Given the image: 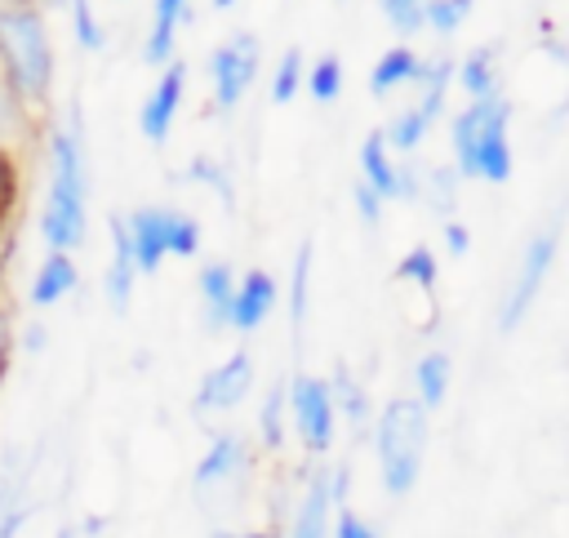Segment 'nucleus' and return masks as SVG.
Masks as SVG:
<instances>
[{
    "instance_id": "nucleus-1",
    "label": "nucleus",
    "mask_w": 569,
    "mask_h": 538,
    "mask_svg": "<svg viewBox=\"0 0 569 538\" xmlns=\"http://www.w3.org/2000/svg\"><path fill=\"white\" fill-rule=\"evenodd\" d=\"M49 253H71L89 231V178H84V142L80 111H71V129L49 133V196L36 218Z\"/></svg>"
},
{
    "instance_id": "nucleus-2",
    "label": "nucleus",
    "mask_w": 569,
    "mask_h": 538,
    "mask_svg": "<svg viewBox=\"0 0 569 538\" xmlns=\"http://www.w3.org/2000/svg\"><path fill=\"white\" fill-rule=\"evenodd\" d=\"M511 102L498 93L467 98V107L449 120V147H453V173L480 178V182H507L511 178Z\"/></svg>"
},
{
    "instance_id": "nucleus-3",
    "label": "nucleus",
    "mask_w": 569,
    "mask_h": 538,
    "mask_svg": "<svg viewBox=\"0 0 569 538\" xmlns=\"http://www.w3.org/2000/svg\"><path fill=\"white\" fill-rule=\"evenodd\" d=\"M0 76L13 89V98L44 102L53 84V49L44 36V22L31 0L0 4Z\"/></svg>"
},
{
    "instance_id": "nucleus-4",
    "label": "nucleus",
    "mask_w": 569,
    "mask_h": 538,
    "mask_svg": "<svg viewBox=\"0 0 569 538\" xmlns=\"http://www.w3.org/2000/svg\"><path fill=\"white\" fill-rule=\"evenodd\" d=\"M373 454H378V476L391 498L413 494L422 476V454H427V409L413 396H396L382 405L373 418Z\"/></svg>"
},
{
    "instance_id": "nucleus-5",
    "label": "nucleus",
    "mask_w": 569,
    "mask_h": 538,
    "mask_svg": "<svg viewBox=\"0 0 569 538\" xmlns=\"http://www.w3.org/2000/svg\"><path fill=\"white\" fill-rule=\"evenodd\" d=\"M560 253V218H551L542 231L529 236V245L520 249V262H516V276L507 285V298L498 307V333H516L525 325V316L533 311L542 285H547V271Z\"/></svg>"
},
{
    "instance_id": "nucleus-6",
    "label": "nucleus",
    "mask_w": 569,
    "mask_h": 538,
    "mask_svg": "<svg viewBox=\"0 0 569 538\" xmlns=\"http://www.w3.org/2000/svg\"><path fill=\"white\" fill-rule=\"evenodd\" d=\"M284 400H289L293 431H298L302 449H307L311 458H325V454L333 449V431H338L329 378H320V373H293V378L284 382Z\"/></svg>"
},
{
    "instance_id": "nucleus-7",
    "label": "nucleus",
    "mask_w": 569,
    "mask_h": 538,
    "mask_svg": "<svg viewBox=\"0 0 569 538\" xmlns=\"http://www.w3.org/2000/svg\"><path fill=\"white\" fill-rule=\"evenodd\" d=\"M258 36L253 31H236V36H227L213 53H209V62H204V71H209V84H213V107L218 111H236L240 107V98L253 89V80H258Z\"/></svg>"
},
{
    "instance_id": "nucleus-8",
    "label": "nucleus",
    "mask_w": 569,
    "mask_h": 538,
    "mask_svg": "<svg viewBox=\"0 0 569 538\" xmlns=\"http://www.w3.org/2000/svg\"><path fill=\"white\" fill-rule=\"evenodd\" d=\"M182 89H187V62H182V58H169V62L160 67L156 89H151V93L142 98V107H138V129H142V138H147L151 147H164V142H169V129H173L178 107H182Z\"/></svg>"
},
{
    "instance_id": "nucleus-9",
    "label": "nucleus",
    "mask_w": 569,
    "mask_h": 538,
    "mask_svg": "<svg viewBox=\"0 0 569 538\" xmlns=\"http://www.w3.org/2000/svg\"><path fill=\"white\" fill-rule=\"evenodd\" d=\"M253 387V356L249 351H231L222 365H213L200 387H196V400L191 409L196 414H222V409H236Z\"/></svg>"
},
{
    "instance_id": "nucleus-10",
    "label": "nucleus",
    "mask_w": 569,
    "mask_h": 538,
    "mask_svg": "<svg viewBox=\"0 0 569 538\" xmlns=\"http://www.w3.org/2000/svg\"><path fill=\"white\" fill-rule=\"evenodd\" d=\"M276 298H280V289H276V276H271V271H262V267L244 271V276L236 280V293H231L227 329L253 333V329L276 311Z\"/></svg>"
},
{
    "instance_id": "nucleus-11",
    "label": "nucleus",
    "mask_w": 569,
    "mask_h": 538,
    "mask_svg": "<svg viewBox=\"0 0 569 538\" xmlns=\"http://www.w3.org/2000/svg\"><path fill=\"white\" fill-rule=\"evenodd\" d=\"M244 467H249V445H244V436L218 431V436L209 440V449L200 454L196 471H191V489H196V494H209V489L236 480Z\"/></svg>"
},
{
    "instance_id": "nucleus-12",
    "label": "nucleus",
    "mask_w": 569,
    "mask_h": 538,
    "mask_svg": "<svg viewBox=\"0 0 569 538\" xmlns=\"http://www.w3.org/2000/svg\"><path fill=\"white\" fill-rule=\"evenodd\" d=\"M124 231H129V253L138 276H156L164 253V209L160 205H138L124 213Z\"/></svg>"
},
{
    "instance_id": "nucleus-13",
    "label": "nucleus",
    "mask_w": 569,
    "mask_h": 538,
    "mask_svg": "<svg viewBox=\"0 0 569 538\" xmlns=\"http://www.w3.org/2000/svg\"><path fill=\"white\" fill-rule=\"evenodd\" d=\"M133 280H138V267H133V253H129V231H124V213H111V262H107V276H102V298L116 316L129 311L133 302Z\"/></svg>"
},
{
    "instance_id": "nucleus-14",
    "label": "nucleus",
    "mask_w": 569,
    "mask_h": 538,
    "mask_svg": "<svg viewBox=\"0 0 569 538\" xmlns=\"http://www.w3.org/2000/svg\"><path fill=\"white\" fill-rule=\"evenodd\" d=\"M329 520H333L329 467H316V471L307 476L302 498H298V511H293V529H289V538H329Z\"/></svg>"
},
{
    "instance_id": "nucleus-15",
    "label": "nucleus",
    "mask_w": 569,
    "mask_h": 538,
    "mask_svg": "<svg viewBox=\"0 0 569 538\" xmlns=\"http://www.w3.org/2000/svg\"><path fill=\"white\" fill-rule=\"evenodd\" d=\"M187 4L191 0H151V31L142 40L147 67H164L169 58H178V27L187 22Z\"/></svg>"
},
{
    "instance_id": "nucleus-16",
    "label": "nucleus",
    "mask_w": 569,
    "mask_h": 538,
    "mask_svg": "<svg viewBox=\"0 0 569 538\" xmlns=\"http://www.w3.org/2000/svg\"><path fill=\"white\" fill-rule=\"evenodd\" d=\"M329 396H333V414L351 427V436H356V440H360V436H369V427H373L369 391L360 387V378H356L347 365H338V369H333V378H329Z\"/></svg>"
},
{
    "instance_id": "nucleus-17",
    "label": "nucleus",
    "mask_w": 569,
    "mask_h": 538,
    "mask_svg": "<svg viewBox=\"0 0 569 538\" xmlns=\"http://www.w3.org/2000/svg\"><path fill=\"white\" fill-rule=\"evenodd\" d=\"M360 182H369L382 200H400V165L391 160V147L382 142V129H369L360 142Z\"/></svg>"
},
{
    "instance_id": "nucleus-18",
    "label": "nucleus",
    "mask_w": 569,
    "mask_h": 538,
    "mask_svg": "<svg viewBox=\"0 0 569 538\" xmlns=\"http://www.w3.org/2000/svg\"><path fill=\"white\" fill-rule=\"evenodd\" d=\"M76 285H80L76 258H71V253H49V258L40 262V271H36L31 289H27V298H31V307H53V302L71 298V293H76Z\"/></svg>"
},
{
    "instance_id": "nucleus-19",
    "label": "nucleus",
    "mask_w": 569,
    "mask_h": 538,
    "mask_svg": "<svg viewBox=\"0 0 569 538\" xmlns=\"http://www.w3.org/2000/svg\"><path fill=\"white\" fill-rule=\"evenodd\" d=\"M196 289H200V302H204V329L218 333L227 329V311H231V293H236V276L227 262H204L200 276H196Z\"/></svg>"
},
{
    "instance_id": "nucleus-20",
    "label": "nucleus",
    "mask_w": 569,
    "mask_h": 538,
    "mask_svg": "<svg viewBox=\"0 0 569 538\" xmlns=\"http://www.w3.org/2000/svg\"><path fill=\"white\" fill-rule=\"evenodd\" d=\"M449 378H453V360H449V351L427 347V351L413 360V400H418L427 414L440 409L445 396H449Z\"/></svg>"
},
{
    "instance_id": "nucleus-21",
    "label": "nucleus",
    "mask_w": 569,
    "mask_h": 538,
    "mask_svg": "<svg viewBox=\"0 0 569 538\" xmlns=\"http://www.w3.org/2000/svg\"><path fill=\"white\" fill-rule=\"evenodd\" d=\"M453 80L462 84L467 98H485L498 93V44H476L471 53H462V62H453Z\"/></svg>"
},
{
    "instance_id": "nucleus-22",
    "label": "nucleus",
    "mask_w": 569,
    "mask_h": 538,
    "mask_svg": "<svg viewBox=\"0 0 569 538\" xmlns=\"http://www.w3.org/2000/svg\"><path fill=\"white\" fill-rule=\"evenodd\" d=\"M418 67H422V58H418L409 44H391V49L373 62V71H369V93H373V98H387L391 89L413 84V80H418Z\"/></svg>"
},
{
    "instance_id": "nucleus-23",
    "label": "nucleus",
    "mask_w": 569,
    "mask_h": 538,
    "mask_svg": "<svg viewBox=\"0 0 569 538\" xmlns=\"http://www.w3.org/2000/svg\"><path fill=\"white\" fill-rule=\"evenodd\" d=\"M311 267H316V245L302 240L298 253H293V271H289V320H293V329H302L307 311H311Z\"/></svg>"
},
{
    "instance_id": "nucleus-24",
    "label": "nucleus",
    "mask_w": 569,
    "mask_h": 538,
    "mask_svg": "<svg viewBox=\"0 0 569 538\" xmlns=\"http://www.w3.org/2000/svg\"><path fill=\"white\" fill-rule=\"evenodd\" d=\"M458 173L453 165H431V169H418V200H427L436 213H449L453 200H458Z\"/></svg>"
},
{
    "instance_id": "nucleus-25",
    "label": "nucleus",
    "mask_w": 569,
    "mask_h": 538,
    "mask_svg": "<svg viewBox=\"0 0 569 538\" xmlns=\"http://www.w3.org/2000/svg\"><path fill=\"white\" fill-rule=\"evenodd\" d=\"M302 71H307V58H302L298 44H289V49L280 53L276 71H271V102H276V107H284V102L298 98V89H302Z\"/></svg>"
},
{
    "instance_id": "nucleus-26",
    "label": "nucleus",
    "mask_w": 569,
    "mask_h": 538,
    "mask_svg": "<svg viewBox=\"0 0 569 538\" xmlns=\"http://www.w3.org/2000/svg\"><path fill=\"white\" fill-rule=\"evenodd\" d=\"M302 84L316 102H333L342 93V58L338 53H320L307 71H302Z\"/></svg>"
},
{
    "instance_id": "nucleus-27",
    "label": "nucleus",
    "mask_w": 569,
    "mask_h": 538,
    "mask_svg": "<svg viewBox=\"0 0 569 538\" xmlns=\"http://www.w3.org/2000/svg\"><path fill=\"white\" fill-rule=\"evenodd\" d=\"M164 253L196 258L200 253V222L182 209H164Z\"/></svg>"
},
{
    "instance_id": "nucleus-28",
    "label": "nucleus",
    "mask_w": 569,
    "mask_h": 538,
    "mask_svg": "<svg viewBox=\"0 0 569 538\" xmlns=\"http://www.w3.org/2000/svg\"><path fill=\"white\" fill-rule=\"evenodd\" d=\"M427 120L413 111V107H405V111H396L391 120H387V129H382V142L391 147V151H418L422 147V138H427Z\"/></svg>"
},
{
    "instance_id": "nucleus-29",
    "label": "nucleus",
    "mask_w": 569,
    "mask_h": 538,
    "mask_svg": "<svg viewBox=\"0 0 569 538\" xmlns=\"http://www.w3.org/2000/svg\"><path fill=\"white\" fill-rule=\"evenodd\" d=\"M396 280H405V285L431 293V289H436V253H431L427 245H409V249L400 253V262H396Z\"/></svg>"
},
{
    "instance_id": "nucleus-30",
    "label": "nucleus",
    "mask_w": 569,
    "mask_h": 538,
    "mask_svg": "<svg viewBox=\"0 0 569 538\" xmlns=\"http://www.w3.org/2000/svg\"><path fill=\"white\" fill-rule=\"evenodd\" d=\"M178 182H200V187H209V191H218V200L231 209L236 205V187H231V178H227V169L218 165V160H209V156H196L182 173H178Z\"/></svg>"
},
{
    "instance_id": "nucleus-31",
    "label": "nucleus",
    "mask_w": 569,
    "mask_h": 538,
    "mask_svg": "<svg viewBox=\"0 0 569 538\" xmlns=\"http://www.w3.org/2000/svg\"><path fill=\"white\" fill-rule=\"evenodd\" d=\"M258 436H262L267 449L284 445V378H276L267 387V400H262V414H258Z\"/></svg>"
},
{
    "instance_id": "nucleus-32",
    "label": "nucleus",
    "mask_w": 569,
    "mask_h": 538,
    "mask_svg": "<svg viewBox=\"0 0 569 538\" xmlns=\"http://www.w3.org/2000/svg\"><path fill=\"white\" fill-rule=\"evenodd\" d=\"M476 0H422V27H431L436 36H453L467 18H471Z\"/></svg>"
},
{
    "instance_id": "nucleus-33",
    "label": "nucleus",
    "mask_w": 569,
    "mask_h": 538,
    "mask_svg": "<svg viewBox=\"0 0 569 538\" xmlns=\"http://www.w3.org/2000/svg\"><path fill=\"white\" fill-rule=\"evenodd\" d=\"M67 9H71V36H76V44L89 49V53H102L107 49V27L98 22L93 0H67Z\"/></svg>"
},
{
    "instance_id": "nucleus-34",
    "label": "nucleus",
    "mask_w": 569,
    "mask_h": 538,
    "mask_svg": "<svg viewBox=\"0 0 569 538\" xmlns=\"http://www.w3.org/2000/svg\"><path fill=\"white\" fill-rule=\"evenodd\" d=\"M378 9L387 13V22H391L400 36L422 31V0H378Z\"/></svg>"
},
{
    "instance_id": "nucleus-35",
    "label": "nucleus",
    "mask_w": 569,
    "mask_h": 538,
    "mask_svg": "<svg viewBox=\"0 0 569 538\" xmlns=\"http://www.w3.org/2000/svg\"><path fill=\"white\" fill-rule=\"evenodd\" d=\"M351 200H356V213H360L369 227H378V222H382V205H387V200H382L369 182H360V178H356V182H351Z\"/></svg>"
},
{
    "instance_id": "nucleus-36",
    "label": "nucleus",
    "mask_w": 569,
    "mask_h": 538,
    "mask_svg": "<svg viewBox=\"0 0 569 538\" xmlns=\"http://www.w3.org/2000/svg\"><path fill=\"white\" fill-rule=\"evenodd\" d=\"M329 529H333V538H378V534H373V525H365L347 502H342V507H333V525H329Z\"/></svg>"
},
{
    "instance_id": "nucleus-37",
    "label": "nucleus",
    "mask_w": 569,
    "mask_h": 538,
    "mask_svg": "<svg viewBox=\"0 0 569 538\" xmlns=\"http://www.w3.org/2000/svg\"><path fill=\"white\" fill-rule=\"evenodd\" d=\"M18 116H22V102L13 98V89H9L4 76H0V142H4V133L18 124Z\"/></svg>"
},
{
    "instance_id": "nucleus-38",
    "label": "nucleus",
    "mask_w": 569,
    "mask_h": 538,
    "mask_svg": "<svg viewBox=\"0 0 569 538\" xmlns=\"http://www.w3.org/2000/svg\"><path fill=\"white\" fill-rule=\"evenodd\" d=\"M445 249H449L453 258H462V253L471 249V231H467L458 218H445Z\"/></svg>"
},
{
    "instance_id": "nucleus-39",
    "label": "nucleus",
    "mask_w": 569,
    "mask_h": 538,
    "mask_svg": "<svg viewBox=\"0 0 569 538\" xmlns=\"http://www.w3.org/2000/svg\"><path fill=\"white\" fill-rule=\"evenodd\" d=\"M22 342H27V351H31V356H40V351H44V342H49L44 325H27V338H22Z\"/></svg>"
},
{
    "instance_id": "nucleus-40",
    "label": "nucleus",
    "mask_w": 569,
    "mask_h": 538,
    "mask_svg": "<svg viewBox=\"0 0 569 538\" xmlns=\"http://www.w3.org/2000/svg\"><path fill=\"white\" fill-rule=\"evenodd\" d=\"M4 205H9V160L0 151V213H4Z\"/></svg>"
},
{
    "instance_id": "nucleus-41",
    "label": "nucleus",
    "mask_w": 569,
    "mask_h": 538,
    "mask_svg": "<svg viewBox=\"0 0 569 538\" xmlns=\"http://www.w3.org/2000/svg\"><path fill=\"white\" fill-rule=\"evenodd\" d=\"M4 360H9V325L0 316V373H4Z\"/></svg>"
},
{
    "instance_id": "nucleus-42",
    "label": "nucleus",
    "mask_w": 569,
    "mask_h": 538,
    "mask_svg": "<svg viewBox=\"0 0 569 538\" xmlns=\"http://www.w3.org/2000/svg\"><path fill=\"white\" fill-rule=\"evenodd\" d=\"M236 538H280L276 529H249V534H236Z\"/></svg>"
},
{
    "instance_id": "nucleus-43",
    "label": "nucleus",
    "mask_w": 569,
    "mask_h": 538,
    "mask_svg": "<svg viewBox=\"0 0 569 538\" xmlns=\"http://www.w3.org/2000/svg\"><path fill=\"white\" fill-rule=\"evenodd\" d=\"M231 4H236V0H209V9H213V13H222V9H231Z\"/></svg>"
},
{
    "instance_id": "nucleus-44",
    "label": "nucleus",
    "mask_w": 569,
    "mask_h": 538,
    "mask_svg": "<svg viewBox=\"0 0 569 538\" xmlns=\"http://www.w3.org/2000/svg\"><path fill=\"white\" fill-rule=\"evenodd\" d=\"M58 538H80V529H76V525H62V529H58Z\"/></svg>"
},
{
    "instance_id": "nucleus-45",
    "label": "nucleus",
    "mask_w": 569,
    "mask_h": 538,
    "mask_svg": "<svg viewBox=\"0 0 569 538\" xmlns=\"http://www.w3.org/2000/svg\"><path fill=\"white\" fill-rule=\"evenodd\" d=\"M209 538H236V534H231V529H213Z\"/></svg>"
},
{
    "instance_id": "nucleus-46",
    "label": "nucleus",
    "mask_w": 569,
    "mask_h": 538,
    "mask_svg": "<svg viewBox=\"0 0 569 538\" xmlns=\"http://www.w3.org/2000/svg\"><path fill=\"white\" fill-rule=\"evenodd\" d=\"M40 4H44V9H58V4H67V0H40Z\"/></svg>"
}]
</instances>
